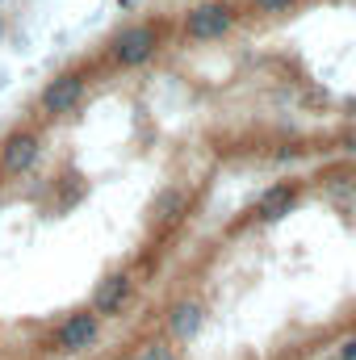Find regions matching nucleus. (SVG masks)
Here are the masks:
<instances>
[{
	"instance_id": "obj_1",
	"label": "nucleus",
	"mask_w": 356,
	"mask_h": 360,
	"mask_svg": "<svg viewBox=\"0 0 356 360\" xmlns=\"http://www.w3.org/2000/svg\"><path fill=\"white\" fill-rule=\"evenodd\" d=\"M109 63L113 68H143L160 55V30L151 21H134V25H122L113 38H109Z\"/></svg>"
},
{
	"instance_id": "obj_2",
	"label": "nucleus",
	"mask_w": 356,
	"mask_h": 360,
	"mask_svg": "<svg viewBox=\"0 0 356 360\" xmlns=\"http://www.w3.org/2000/svg\"><path fill=\"white\" fill-rule=\"evenodd\" d=\"M42 134L30 130V126H17L0 139V180H21L30 176L42 160Z\"/></svg>"
},
{
	"instance_id": "obj_3",
	"label": "nucleus",
	"mask_w": 356,
	"mask_h": 360,
	"mask_svg": "<svg viewBox=\"0 0 356 360\" xmlns=\"http://www.w3.org/2000/svg\"><path fill=\"white\" fill-rule=\"evenodd\" d=\"M235 21H239L235 4H227V0H205V4H193V8L184 13V38H189V42H222V38L235 30Z\"/></svg>"
},
{
	"instance_id": "obj_4",
	"label": "nucleus",
	"mask_w": 356,
	"mask_h": 360,
	"mask_svg": "<svg viewBox=\"0 0 356 360\" xmlns=\"http://www.w3.org/2000/svg\"><path fill=\"white\" fill-rule=\"evenodd\" d=\"M101 344V314H92L89 306L84 310H72L59 327H55V335H51V348L59 352V356H84Z\"/></svg>"
},
{
	"instance_id": "obj_5",
	"label": "nucleus",
	"mask_w": 356,
	"mask_h": 360,
	"mask_svg": "<svg viewBox=\"0 0 356 360\" xmlns=\"http://www.w3.org/2000/svg\"><path fill=\"white\" fill-rule=\"evenodd\" d=\"M84 92H89V76L84 72H63V76L46 80V89L38 92V113L46 122H59L84 101Z\"/></svg>"
},
{
	"instance_id": "obj_6",
	"label": "nucleus",
	"mask_w": 356,
	"mask_h": 360,
	"mask_svg": "<svg viewBox=\"0 0 356 360\" xmlns=\"http://www.w3.org/2000/svg\"><path fill=\"white\" fill-rule=\"evenodd\" d=\"M205 302L201 297H177L168 310H164V335L172 340V344H193L197 335H201V327H205Z\"/></svg>"
},
{
	"instance_id": "obj_7",
	"label": "nucleus",
	"mask_w": 356,
	"mask_h": 360,
	"mask_svg": "<svg viewBox=\"0 0 356 360\" xmlns=\"http://www.w3.org/2000/svg\"><path fill=\"white\" fill-rule=\"evenodd\" d=\"M130 297H134V272L117 269V272H109L105 281H96L89 310L101 314V319H113V314H122V310L130 306Z\"/></svg>"
},
{
	"instance_id": "obj_8",
	"label": "nucleus",
	"mask_w": 356,
	"mask_h": 360,
	"mask_svg": "<svg viewBox=\"0 0 356 360\" xmlns=\"http://www.w3.org/2000/svg\"><path fill=\"white\" fill-rule=\"evenodd\" d=\"M293 205H298V188H293L289 180H276V184H268L265 193L256 197L252 214H256L260 222H276V218H285Z\"/></svg>"
},
{
	"instance_id": "obj_9",
	"label": "nucleus",
	"mask_w": 356,
	"mask_h": 360,
	"mask_svg": "<svg viewBox=\"0 0 356 360\" xmlns=\"http://www.w3.org/2000/svg\"><path fill=\"white\" fill-rule=\"evenodd\" d=\"M134 360H180V348L168 335H155V340H147V344L134 352Z\"/></svg>"
},
{
	"instance_id": "obj_10",
	"label": "nucleus",
	"mask_w": 356,
	"mask_h": 360,
	"mask_svg": "<svg viewBox=\"0 0 356 360\" xmlns=\"http://www.w3.org/2000/svg\"><path fill=\"white\" fill-rule=\"evenodd\" d=\"M252 8L256 13H289V8H298V0H252Z\"/></svg>"
},
{
	"instance_id": "obj_11",
	"label": "nucleus",
	"mask_w": 356,
	"mask_h": 360,
	"mask_svg": "<svg viewBox=\"0 0 356 360\" xmlns=\"http://www.w3.org/2000/svg\"><path fill=\"white\" fill-rule=\"evenodd\" d=\"M340 147H344L348 155H356V126H352V130H344V139H340Z\"/></svg>"
},
{
	"instance_id": "obj_12",
	"label": "nucleus",
	"mask_w": 356,
	"mask_h": 360,
	"mask_svg": "<svg viewBox=\"0 0 356 360\" xmlns=\"http://www.w3.org/2000/svg\"><path fill=\"white\" fill-rule=\"evenodd\" d=\"M340 360H356V335L344 344V348H340Z\"/></svg>"
},
{
	"instance_id": "obj_13",
	"label": "nucleus",
	"mask_w": 356,
	"mask_h": 360,
	"mask_svg": "<svg viewBox=\"0 0 356 360\" xmlns=\"http://www.w3.org/2000/svg\"><path fill=\"white\" fill-rule=\"evenodd\" d=\"M0 4H4V0H0Z\"/></svg>"
}]
</instances>
